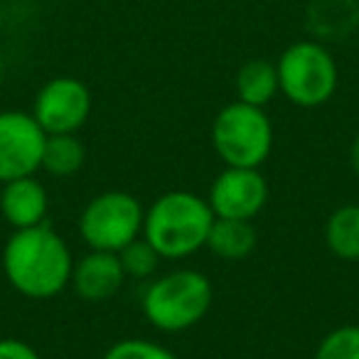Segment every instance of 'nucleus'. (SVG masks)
I'll use <instances>...</instances> for the list:
<instances>
[{
  "instance_id": "0eeeda50",
  "label": "nucleus",
  "mask_w": 359,
  "mask_h": 359,
  "mask_svg": "<svg viewBox=\"0 0 359 359\" xmlns=\"http://www.w3.org/2000/svg\"><path fill=\"white\" fill-rule=\"evenodd\" d=\"M91 114V91L76 76H55L35 96L32 116L47 135L76 133Z\"/></svg>"
},
{
  "instance_id": "f8f14e48",
  "label": "nucleus",
  "mask_w": 359,
  "mask_h": 359,
  "mask_svg": "<svg viewBox=\"0 0 359 359\" xmlns=\"http://www.w3.org/2000/svg\"><path fill=\"white\" fill-rule=\"evenodd\" d=\"M359 22V0H313L308 27L320 40H342Z\"/></svg>"
},
{
  "instance_id": "f3484780",
  "label": "nucleus",
  "mask_w": 359,
  "mask_h": 359,
  "mask_svg": "<svg viewBox=\"0 0 359 359\" xmlns=\"http://www.w3.org/2000/svg\"><path fill=\"white\" fill-rule=\"evenodd\" d=\"M118 259L126 276H133V278H148V276L155 273L160 264V254L150 246L148 239H143V234L130 241L128 246H123L118 251Z\"/></svg>"
},
{
  "instance_id": "6ab92c4d",
  "label": "nucleus",
  "mask_w": 359,
  "mask_h": 359,
  "mask_svg": "<svg viewBox=\"0 0 359 359\" xmlns=\"http://www.w3.org/2000/svg\"><path fill=\"white\" fill-rule=\"evenodd\" d=\"M104 359H177L168 347L153 342V339H118L106 349Z\"/></svg>"
},
{
  "instance_id": "1a4fd4ad",
  "label": "nucleus",
  "mask_w": 359,
  "mask_h": 359,
  "mask_svg": "<svg viewBox=\"0 0 359 359\" xmlns=\"http://www.w3.org/2000/svg\"><path fill=\"white\" fill-rule=\"evenodd\" d=\"M215 217L254 219L269 202V185L259 168H224L207 195Z\"/></svg>"
},
{
  "instance_id": "39448f33",
  "label": "nucleus",
  "mask_w": 359,
  "mask_h": 359,
  "mask_svg": "<svg viewBox=\"0 0 359 359\" xmlns=\"http://www.w3.org/2000/svg\"><path fill=\"white\" fill-rule=\"evenodd\" d=\"M276 69L280 94L300 109H318L327 104L337 89V62L318 40L290 45L280 55Z\"/></svg>"
},
{
  "instance_id": "a211bd4d",
  "label": "nucleus",
  "mask_w": 359,
  "mask_h": 359,
  "mask_svg": "<svg viewBox=\"0 0 359 359\" xmlns=\"http://www.w3.org/2000/svg\"><path fill=\"white\" fill-rule=\"evenodd\" d=\"M315 359H359V325H342L325 334Z\"/></svg>"
},
{
  "instance_id": "dca6fc26",
  "label": "nucleus",
  "mask_w": 359,
  "mask_h": 359,
  "mask_svg": "<svg viewBox=\"0 0 359 359\" xmlns=\"http://www.w3.org/2000/svg\"><path fill=\"white\" fill-rule=\"evenodd\" d=\"M84 158V143L76 138V133L47 135L45 150H42V170L55 177H69V175L79 172Z\"/></svg>"
},
{
  "instance_id": "4468645a",
  "label": "nucleus",
  "mask_w": 359,
  "mask_h": 359,
  "mask_svg": "<svg viewBox=\"0 0 359 359\" xmlns=\"http://www.w3.org/2000/svg\"><path fill=\"white\" fill-rule=\"evenodd\" d=\"M280 91L278 69L269 60H249L236 72V96L239 101L264 109Z\"/></svg>"
},
{
  "instance_id": "2eb2a0df",
  "label": "nucleus",
  "mask_w": 359,
  "mask_h": 359,
  "mask_svg": "<svg viewBox=\"0 0 359 359\" xmlns=\"http://www.w3.org/2000/svg\"><path fill=\"white\" fill-rule=\"evenodd\" d=\"M325 244L337 259L359 261V205H342L330 215Z\"/></svg>"
},
{
  "instance_id": "f257e3e1",
  "label": "nucleus",
  "mask_w": 359,
  "mask_h": 359,
  "mask_svg": "<svg viewBox=\"0 0 359 359\" xmlns=\"http://www.w3.org/2000/svg\"><path fill=\"white\" fill-rule=\"evenodd\" d=\"M74 259L67 241L52 226L15 229L3 249V273L25 298H55L69 285Z\"/></svg>"
},
{
  "instance_id": "5701e85b",
  "label": "nucleus",
  "mask_w": 359,
  "mask_h": 359,
  "mask_svg": "<svg viewBox=\"0 0 359 359\" xmlns=\"http://www.w3.org/2000/svg\"><path fill=\"white\" fill-rule=\"evenodd\" d=\"M0 20H3V18H0Z\"/></svg>"
},
{
  "instance_id": "9b49d317",
  "label": "nucleus",
  "mask_w": 359,
  "mask_h": 359,
  "mask_svg": "<svg viewBox=\"0 0 359 359\" xmlns=\"http://www.w3.org/2000/svg\"><path fill=\"white\" fill-rule=\"evenodd\" d=\"M47 207H50L47 190L40 180H35V175L3 182L0 215L13 229H30V226L45 224Z\"/></svg>"
},
{
  "instance_id": "412c9836",
  "label": "nucleus",
  "mask_w": 359,
  "mask_h": 359,
  "mask_svg": "<svg viewBox=\"0 0 359 359\" xmlns=\"http://www.w3.org/2000/svg\"><path fill=\"white\" fill-rule=\"evenodd\" d=\"M349 165H352V172L359 177V135L354 138L352 148H349Z\"/></svg>"
},
{
  "instance_id": "4be33fe9",
  "label": "nucleus",
  "mask_w": 359,
  "mask_h": 359,
  "mask_svg": "<svg viewBox=\"0 0 359 359\" xmlns=\"http://www.w3.org/2000/svg\"><path fill=\"white\" fill-rule=\"evenodd\" d=\"M0 84H3V60H0Z\"/></svg>"
},
{
  "instance_id": "aec40b11",
  "label": "nucleus",
  "mask_w": 359,
  "mask_h": 359,
  "mask_svg": "<svg viewBox=\"0 0 359 359\" xmlns=\"http://www.w3.org/2000/svg\"><path fill=\"white\" fill-rule=\"evenodd\" d=\"M0 359H42L32 344L18 337L0 339Z\"/></svg>"
},
{
  "instance_id": "ddd939ff",
  "label": "nucleus",
  "mask_w": 359,
  "mask_h": 359,
  "mask_svg": "<svg viewBox=\"0 0 359 359\" xmlns=\"http://www.w3.org/2000/svg\"><path fill=\"white\" fill-rule=\"evenodd\" d=\"M256 246V229L251 219H224L215 217L210 236H207V249L215 256L226 261H239L254 251Z\"/></svg>"
},
{
  "instance_id": "6e6552de",
  "label": "nucleus",
  "mask_w": 359,
  "mask_h": 359,
  "mask_svg": "<svg viewBox=\"0 0 359 359\" xmlns=\"http://www.w3.org/2000/svg\"><path fill=\"white\" fill-rule=\"evenodd\" d=\"M47 133L32 114H0V182L35 175L42 168Z\"/></svg>"
},
{
  "instance_id": "f03ea898",
  "label": "nucleus",
  "mask_w": 359,
  "mask_h": 359,
  "mask_svg": "<svg viewBox=\"0 0 359 359\" xmlns=\"http://www.w3.org/2000/svg\"><path fill=\"white\" fill-rule=\"evenodd\" d=\"M215 212L205 197L172 190L148 207L143 219V239L150 241L160 259H185L207 246Z\"/></svg>"
},
{
  "instance_id": "20e7f679",
  "label": "nucleus",
  "mask_w": 359,
  "mask_h": 359,
  "mask_svg": "<svg viewBox=\"0 0 359 359\" xmlns=\"http://www.w3.org/2000/svg\"><path fill=\"white\" fill-rule=\"evenodd\" d=\"M212 145L226 168H259L273 148V126L261 106L234 101L217 114Z\"/></svg>"
},
{
  "instance_id": "9d476101",
  "label": "nucleus",
  "mask_w": 359,
  "mask_h": 359,
  "mask_svg": "<svg viewBox=\"0 0 359 359\" xmlns=\"http://www.w3.org/2000/svg\"><path fill=\"white\" fill-rule=\"evenodd\" d=\"M126 271L121 266L118 254L91 249L84 259L74 261L69 285L86 303H101L116 295L123 285Z\"/></svg>"
},
{
  "instance_id": "7ed1b4c3",
  "label": "nucleus",
  "mask_w": 359,
  "mask_h": 359,
  "mask_svg": "<svg viewBox=\"0 0 359 359\" xmlns=\"http://www.w3.org/2000/svg\"><path fill=\"white\" fill-rule=\"evenodd\" d=\"M215 298L212 283L195 269L160 276L143 295V315L160 332H182L200 323Z\"/></svg>"
},
{
  "instance_id": "423d86ee",
  "label": "nucleus",
  "mask_w": 359,
  "mask_h": 359,
  "mask_svg": "<svg viewBox=\"0 0 359 359\" xmlns=\"http://www.w3.org/2000/svg\"><path fill=\"white\" fill-rule=\"evenodd\" d=\"M143 219L145 212L133 195L121 190L101 192L81 212L79 234L89 249L118 254L143 234Z\"/></svg>"
}]
</instances>
